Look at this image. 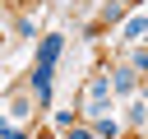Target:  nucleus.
<instances>
[{
  "instance_id": "4",
  "label": "nucleus",
  "mask_w": 148,
  "mask_h": 139,
  "mask_svg": "<svg viewBox=\"0 0 148 139\" xmlns=\"http://www.w3.org/2000/svg\"><path fill=\"white\" fill-rule=\"evenodd\" d=\"M143 28H148L143 19H130V23H125V42H130V37H143Z\"/></svg>"
},
{
  "instance_id": "2",
  "label": "nucleus",
  "mask_w": 148,
  "mask_h": 139,
  "mask_svg": "<svg viewBox=\"0 0 148 139\" xmlns=\"http://www.w3.org/2000/svg\"><path fill=\"white\" fill-rule=\"evenodd\" d=\"M106 93H111V74H92V83H88V116L92 120L106 116Z\"/></svg>"
},
{
  "instance_id": "3",
  "label": "nucleus",
  "mask_w": 148,
  "mask_h": 139,
  "mask_svg": "<svg viewBox=\"0 0 148 139\" xmlns=\"http://www.w3.org/2000/svg\"><path fill=\"white\" fill-rule=\"evenodd\" d=\"M111 88H116V93H134V70H130V65H125V70H116Z\"/></svg>"
},
{
  "instance_id": "1",
  "label": "nucleus",
  "mask_w": 148,
  "mask_h": 139,
  "mask_svg": "<svg viewBox=\"0 0 148 139\" xmlns=\"http://www.w3.org/2000/svg\"><path fill=\"white\" fill-rule=\"evenodd\" d=\"M60 46H65V37H46L42 42V56H37V70H32V88H37V102L42 107L51 102V70H56Z\"/></svg>"
},
{
  "instance_id": "6",
  "label": "nucleus",
  "mask_w": 148,
  "mask_h": 139,
  "mask_svg": "<svg viewBox=\"0 0 148 139\" xmlns=\"http://www.w3.org/2000/svg\"><path fill=\"white\" fill-rule=\"evenodd\" d=\"M97 134H106V139H116V120H106V116H102V120H97Z\"/></svg>"
},
{
  "instance_id": "5",
  "label": "nucleus",
  "mask_w": 148,
  "mask_h": 139,
  "mask_svg": "<svg viewBox=\"0 0 148 139\" xmlns=\"http://www.w3.org/2000/svg\"><path fill=\"white\" fill-rule=\"evenodd\" d=\"M143 116H148V102H134V107H130V120H134V125H143Z\"/></svg>"
},
{
  "instance_id": "7",
  "label": "nucleus",
  "mask_w": 148,
  "mask_h": 139,
  "mask_svg": "<svg viewBox=\"0 0 148 139\" xmlns=\"http://www.w3.org/2000/svg\"><path fill=\"white\" fill-rule=\"evenodd\" d=\"M5 139H23V130H5Z\"/></svg>"
},
{
  "instance_id": "8",
  "label": "nucleus",
  "mask_w": 148,
  "mask_h": 139,
  "mask_svg": "<svg viewBox=\"0 0 148 139\" xmlns=\"http://www.w3.org/2000/svg\"><path fill=\"white\" fill-rule=\"evenodd\" d=\"M120 5H130V0H120Z\"/></svg>"
}]
</instances>
